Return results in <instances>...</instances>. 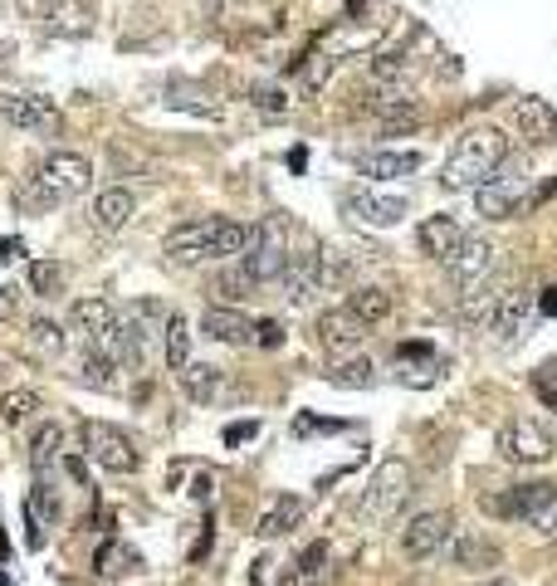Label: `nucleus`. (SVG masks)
Returning a JSON list of instances; mask_svg holds the SVG:
<instances>
[{
    "label": "nucleus",
    "mask_w": 557,
    "mask_h": 586,
    "mask_svg": "<svg viewBox=\"0 0 557 586\" xmlns=\"http://www.w3.org/2000/svg\"><path fill=\"white\" fill-rule=\"evenodd\" d=\"M201 333H206L211 343H225V347L255 343V323H249L240 308H225V303H211V308L201 313Z\"/></svg>",
    "instance_id": "6ab92c4d"
},
{
    "label": "nucleus",
    "mask_w": 557,
    "mask_h": 586,
    "mask_svg": "<svg viewBox=\"0 0 557 586\" xmlns=\"http://www.w3.org/2000/svg\"><path fill=\"white\" fill-rule=\"evenodd\" d=\"M84 449H88L94 465L108 469V475H138V465H142L132 435L118 431V425H108V421H88L84 425Z\"/></svg>",
    "instance_id": "6e6552de"
},
{
    "label": "nucleus",
    "mask_w": 557,
    "mask_h": 586,
    "mask_svg": "<svg viewBox=\"0 0 557 586\" xmlns=\"http://www.w3.org/2000/svg\"><path fill=\"white\" fill-rule=\"evenodd\" d=\"M508 156L514 152H508L504 128H470L450 146V162H446V172H440V186L446 191H480Z\"/></svg>",
    "instance_id": "7ed1b4c3"
},
{
    "label": "nucleus",
    "mask_w": 557,
    "mask_h": 586,
    "mask_svg": "<svg viewBox=\"0 0 557 586\" xmlns=\"http://www.w3.org/2000/svg\"><path fill=\"white\" fill-rule=\"evenodd\" d=\"M450 562L460 572H484V567H499V547L489 543V538H470V533H460V538H450Z\"/></svg>",
    "instance_id": "393cba45"
},
{
    "label": "nucleus",
    "mask_w": 557,
    "mask_h": 586,
    "mask_svg": "<svg viewBox=\"0 0 557 586\" xmlns=\"http://www.w3.org/2000/svg\"><path fill=\"white\" fill-rule=\"evenodd\" d=\"M538 313H543V318H557V289H548L538 299Z\"/></svg>",
    "instance_id": "8fccbe9b"
},
{
    "label": "nucleus",
    "mask_w": 557,
    "mask_h": 586,
    "mask_svg": "<svg viewBox=\"0 0 557 586\" xmlns=\"http://www.w3.org/2000/svg\"><path fill=\"white\" fill-rule=\"evenodd\" d=\"M464 64H454V54H440V78H454Z\"/></svg>",
    "instance_id": "3c124183"
},
{
    "label": "nucleus",
    "mask_w": 557,
    "mask_h": 586,
    "mask_svg": "<svg viewBox=\"0 0 557 586\" xmlns=\"http://www.w3.org/2000/svg\"><path fill=\"white\" fill-rule=\"evenodd\" d=\"M0 118L20 132H35V138H54L64 128V112L54 108V98L40 94H0Z\"/></svg>",
    "instance_id": "f8f14e48"
},
{
    "label": "nucleus",
    "mask_w": 557,
    "mask_h": 586,
    "mask_svg": "<svg viewBox=\"0 0 557 586\" xmlns=\"http://www.w3.org/2000/svg\"><path fill=\"white\" fill-rule=\"evenodd\" d=\"M255 104L265 108V112H283V108H289V98H283L279 88H259V94H255Z\"/></svg>",
    "instance_id": "49530a36"
},
{
    "label": "nucleus",
    "mask_w": 557,
    "mask_h": 586,
    "mask_svg": "<svg viewBox=\"0 0 557 586\" xmlns=\"http://www.w3.org/2000/svg\"><path fill=\"white\" fill-rule=\"evenodd\" d=\"M221 381H225V371L211 367V362H191L186 371H181V391H186L196 405H211L215 397H221Z\"/></svg>",
    "instance_id": "a878e982"
},
{
    "label": "nucleus",
    "mask_w": 557,
    "mask_h": 586,
    "mask_svg": "<svg viewBox=\"0 0 557 586\" xmlns=\"http://www.w3.org/2000/svg\"><path fill=\"white\" fill-rule=\"evenodd\" d=\"M333 431H347L343 421H318V415H299L293 421V435H333Z\"/></svg>",
    "instance_id": "a19ab883"
},
{
    "label": "nucleus",
    "mask_w": 557,
    "mask_h": 586,
    "mask_svg": "<svg viewBox=\"0 0 557 586\" xmlns=\"http://www.w3.org/2000/svg\"><path fill=\"white\" fill-rule=\"evenodd\" d=\"M396 381H401V387H430V381H436V371H430V362L426 367L401 362V367H396Z\"/></svg>",
    "instance_id": "79ce46f5"
},
{
    "label": "nucleus",
    "mask_w": 557,
    "mask_h": 586,
    "mask_svg": "<svg viewBox=\"0 0 557 586\" xmlns=\"http://www.w3.org/2000/svg\"><path fill=\"white\" fill-rule=\"evenodd\" d=\"M514 118L523 122V132H533V142H557V112L543 98H518Z\"/></svg>",
    "instance_id": "bb28decb"
},
{
    "label": "nucleus",
    "mask_w": 557,
    "mask_h": 586,
    "mask_svg": "<svg viewBox=\"0 0 557 586\" xmlns=\"http://www.w3.org/2000/svg\"><path fill=\"white\" fill-rule=\"evenodd\" d=\"M328 381L343 391H367V387H377V367L367 357H343V362L328 367Z\"/></svg>",
    "instance_id": "c85d7f7f"
},
{
    "label": "nucleus",
    "mask_w": 557,
    "mask_h": 586,
    "mask_svg": "<svg viewBox=\"0 0 557 586\" xmlns=\"http://www.w3.org/2000/svg\"><path fill=\"white\" fill-rule=\"evenodd\" d=\"M215 293H221V299H231V303H240V299H249V293H255V279H249L245 269L235 264V269H225V274L215 279Z\"/></svg>",
    "instance_id": "58836bf2"
},
{
    "label": "nucleus",
    "mask_w": 557,
    "mask_h": 586,
    "mask_svg": "<svg viewBox=\"0 0 557 586\" xmlns=\"http://www.w3.org/2000/svg\"><path fill=\"white\" fill-rule=\"evenodd\" d=\"M20 299H25V293H20L15 284H0V323H10L20 313Z\"/></svg>",
    "instance_id": "a18cd8bd"
},
{
    "label": "nucleus",
    "mask_w": 557,
    "mask_h": 586,
    "mask_svg": "<svg viewBox=\"0 0 557 586\" xmlns=\"http://www.w3.org/2000/svg\"><path fill=\"white\" fill-rule=\"evenodd\" d=\"M362 337H367V328H362V323L352 318L347 308H333V313H323V318H318V343H323L328 352L338 357V362L357 352Z\"/></svg>",
    "instance_id": "aec40b11"
},
{
    "label": "nucleus",
    "mask_w": 557,
    "mask_h": 586,
    "mask_svg": "<svg viewBox=\"0 0 557 586\" xmlns=\"http://www.w3.org/2000/svg\"><path fill=\"white\" fill-rule=\"evenodd\" d=\"M35 411H40V391H30V387H15L0 397V421L6 425H25Z\"/></svg>",
    "instance_id": "7c9ffc66"
},
{
    "label": "nucleus",
    "mask_w": 557,
    "mask_h": 586,
    "mask_svg": "<svg viewBox=\"0 0 557 586\" xmlns=\"http://www.w3.org/2000/svg\"><path fill=\"white\" fill-rule=\"evenodd\" d=\"M347 313L362 323V328H377V323L392 318V289L382 284H362L347 293Z\"/></svg>",
    "instance_id": "5701e85b"
},
{
    "label": "nucleus",
    "mask_w": 557,
    "mask_h": 586,
    "mask_svg": "<svg viewBox=\"0 0 557 586\" xmlns=\"http://www.w3.org/2000/svg\"><path fill=\"white\" fill-rule=\"evenodd\" d=\"M489 586H514V582H489Z\"/></svg>",
    "instance_id": "603ef678"
},
{
    "label": "nucleus",
    "mask_w": 557,
    "mask_h": 586,
    "mask_svg": "<svg viewBox=\"0 0 557 586\" xmlns=\"http://www.w3.org/2000/svg\"><path fill=\"white\" fill-rule=\"evenodd\" d=\"M255 435H259V421H235V425H225L221 440L235 449V445H245V440H255Z\"/></svg>",
    "instance_id": "c03bdc74"
},
{
    "label": "nucleus",
    "mask_w": 557,
    "mask_h": 586,
    "mask_svg": "<svg viewBox=\"0 0 557 586\" xmlns=\"http://www.w3.org/2000/svg\"><path fill=\"white\" fill-rule=\"evenodd\" d=\"M255 347H283V328L275 318H259L255 323Z\"/></svg>",
    "instance_id": "37998d69"
},
{
    "label": "nucleus",
    "mask_w": 557,
    "mask_h": 586,
    "mask_svg": "<svg viewBox=\"0 0 557 586\" xmlns=\"http://www.w3.org/2000/svg\"><path fill=\"white\" fill-rule=\"evenodd\" d=\"M249 240H255V225H240V220H225V216H201V220H186L167 235V259L172 264H201V259H231V254H245Z\"/></svg>",
    "instance_id": "f03ea898"
},
{
    "label": "nucleus",
    "mask_w": 557,
    "mask_h": 586,
    "mask_svg": "<svg viewBox=\"0 0 557 586\" xmlns=\"http://www.w3.org/2000/svg\"><path fill=\"white\" fill-rule=\"evenodd\" d=\"M60 445H64L60 425H40L35 445H30V465H35V479H50V465L60 459Z\"/></svg>",
    "instance_id": "c756f323"
},
{
    "label": "nucleus",
    "mask_w": 557,
    "mask_h": 586,
    "mask_svg": "<svg viewBox=\"0 0 557 586\" xmlns=\"http://www.w3.org/2000/svg\"><path fill=\"white\" fill-rule=\"evenodd\" d=\"M333 69H338V59L333 54H309L303 59V94H318V88H328V78H333Z\"/></svg>",
    "instance_id": "4c0bfd02"
},
{
    "label": "nucleus",
    "mask_w": 557,
    "mask_h": 586,
    "mask_svg": "<svg viewBox=\"0 0 557 586\" xmlns=\"http://www.w3.org/2000/svg\"><path fill=\"white\" fill-rule=\"evenodd\" d=\"M30 293H35V299H60L64 293V264L35 259V264H30Z\"/></svg>",
    "instance_id": "2f4dec72"
},
{
    "label": "nucleus",
    "mask_w": 557,
    "mask_h": 586,
    "mask_svg": "<svg viewBox=\"0 0 557 586\" xmlns=\"http://www.w3.org/2000/svg\"><path fill=\"white\" fill-rule=\"evenodd\" d=\"M406 200L401 196H382V191H367V186H352L343 191V216L362 230H392V225L406 220Z\"/></svg>",
    "instance_id": "9d476101"
},
{
    "label": "nucleus",
    "mask_w": 557,
    "mask_h": 586,
    "mask_svg": "<svg viewBox=\"0 0 557 586\" xmlns=\"http://www.w3.org/2000/svg\"><path fill=\"white\" fill-rule=\"evenodd\" d=\"M299 523H303V499H299V493H275V499L265 503V513H259L255 533L259 538H283L289 528H299Z\"/></svg>",
    "instance_id": "4be33fe9"
},
{
    "label": "nucleus",
    "mask_w": 557,
    "mask_h": 586,
    "mask_svg": "<svg viewBox=\"0 0 557 586\" xmlns=\"http://www.w3.org/2000/svg\"><path fill=\"white\" fill-rule=\"evenodd\" d=\"M533 318H538V293H533V289H504V293H499V303H494V313H489L494 343L499 347H518Z\"/></svg>",
    "instance_id": "9b49d317"
},
{
    "label": "nucleus",
    "mask_w": 557,
    "mask_h": 586,
    "mask_svg": "<svg viewBox=\"0 0 557 586\" xmlns=\"http://www.w3.org/2000/svg\"><path fill=\"white\" fill-rule=\"evenodd\" d=\"M553 455H557L553 431L528 421V415H518V421H508L499 431V459H508V465H548Z\"/></svg>",
    "instance_id": "1a4fd4ad"
},
{
    "label": "nucleus",
    "mask_w": 557,
    "mask_h": 586,
    "mask_svg": "<svg viewBox=\"0 0 557 586\" xmlns=\"http://www.w3.org/2000/svg\"><path fill=\"white\" fill-rule=\"evenodd\" d=\"M460 240H464V225L454 216H446V210H440V216H426V220H420V230H416V250L426 259H440V264L454 254V245H460Z\"/></svg>",
    "instance_id": "412c9836"
},
{
    "label": "nucleus",
    "mask_w": 557,
    "mask_h": 586,
    "mask_svg": "<svg viewBox=\"0 0 557 586\" xmlns=\"http://www.w3.org/2000/svg\"><path fill=\"white\" fill-rule=\"evenodd\" d=\"M426 166V156L411 152V146H372V152L357 156V172L372 176V182H401V176H416Z\"/></svg>",
    "instance_id": "a211bd4d"
},
{
    "label": "nucleus",
    "mask_w": 557,
    "mask_h": 586,
    "mask_svg": "<svg viewBox=\"0 0 557 586\" xmlns=\"http://www.w3.org/2000/svg\"><path fill=\"white\" fill-rule=\"evenodd\" d=\"M533 162L528 156H508L504 166H499L489 182L474 191V206H480V216L484 220H508L514 210L528 206V196H533Z\"/></svg>",
    "instance_id": "39448f33"
},
{
    "label": "nucleus",
    "mask_w": 557,
    "mask_h": 586,
    "mask_svg": "<svg viewBox=\"0 0 557 586\" xmlns=\"http://www.w3.org/2000/svg\"><path fill=\"white\" fill-rule=\"evenodd\" d=\"M480 509L489 518H508V523H533L543 533H553L557 523V484L538 479V484H514L504 493H484Z\"/></svg>",
    "instance_id": "20e7f679"
},
{
    "label": "nucleus",
    "mask_w": 557,
    "mask_h": 586,
    "mask_svg": "<svg viewBox=\"0 0 557 586\" xmlns=\"http://www.w3.org/2000/svg\"><path fill=\"white\" fill-rule=\"evenodd\" d=\"M289 259H293L289 254V225L275 216V220L255 225V240H249V250L240 254V269L255 279V289H259V284H275L283 269H289Z\"/></svg>",
    "instance_id": "0eeeda50"
},
{
    "label": "nucleus",
    "mask_w": 557,
    "mask_h": 586,
    "mask_svg": "<svg viewBox=\"0 0 557 586\" xmlns=\"http://www.w3.org/2000/svg\"><path fill=\"white\" fill-rule=\"evenodd\" d=\"M88 186H94V166H88V156L54 146V152H44L35 162V172L15 186V210H25V216H44V210L84 196Z\"/></svg>",
    "instance_id": "f257e3e1"
},
{
    "label": "nucleus",
    "mask_w": 557,
    "mask_h": 586,
    "mask_svg": "<svg viewBox=\"0 0 557 586\" xmlns=\"http://www.w3.org/2000/svg\"><path fill=\"white\" fill-rule=\"evenodd\" d=\"M162 347H167V367L181 377V371L191 367V323L181 318V313H172V318L162 323Z\"/></svg>",
    "instance_id": "cd10ccee"
},
{
    "label": "nucleus",
    "mask_w": 557,
    "mask_h": 586,
    "mask_svg": "<svg viewBox=\"0 0 557 586\" xmlns=\"http://www.w3.org/2000/svg\"><path fill=\"white\" fill-rule=\"evenodd\" d=\"M94 567L104 572V577H122V572H132V567H138V552H132L128 543H118V538H113V543L98 547Z\"/></svg>",
    "instance_id": "473e14b6"
},
{
    "label": "nucleus",
    "mask_w": 557,
    "mask_h": 586,
    "mask_svg": "<svg viewBox=\"0 0 557 586\" xmlns=\"http://www.w3.org/2000/svg\"><path fill=\"white\" fill-rule=\"evenodd\" d=\"M533 397L548 405V411H557V362H543L533 371Z\"/></svg>",
    "instance_id": "ea45409f"
},
{
    "label": "nucleus",
    "mask_w": 557,
    "mask_h": 586,
    "mask_svg": "<svg viewBox=\"0 0 557 586\" xmlns=\"http://www.w3.org/2000/svg\"><path fill=\"white\" fill-rule=\"evenodd\" d=\"M113 357H104V352H88L84 357V367H78V381H84V387H98V391H113L118 387V377H113Z\"/></svg>",
    "instance_id": "f704fd0d"
},
{
    "label": "nucleus",
    "mask_w": 557,
    "mask_h": 586,
    "mask_svg": "<svg viewBox=\"0 0 557 586\" xmlns=\"http://www.w3.org/2000/svg\"><path fill=\"white\" fill-rule=\"evenodd\" d=\"M88 10L84 6H74V0H64V6H50V30L54 35H84L88 30Z\"/></svg>",
    "instance_id": "72a5a7b5"
},
{
    "label": "nucleus",
    "mask_w": 557,
    "mask_h": 586,
    "mask_svg": "<svg viewBox=\"0 0 557 586\" xmlns=\"http://www.w3.org/2000/svg\"><path fill=\"white\" fill-rule=\"evenodd\" d=\"M494 264H499L494 240H489V235H464V240L454 245V254L446 259V274H450L454 289H470V284H480V279L494 274Z\"/></svg>",
    "instance_id": "4468645a"
},
{
    "label": "nucleus",
    "mask_w": 557,
    "mask_h": 586,
    "mask_svg": "<svg viewBox=\"0 0 557 586\" xmlns=\"http://www.w3.org/2000/svg\"><path fill=\"white\" fill-rule=\"evenodd\" d=\"M152 318H157L152 303H138L132 313H122V318H118V347H113V362H122V367H132V371L147 367V352H152V333H157Z\"/></svg>",
    "instance_id": "2eb2a0df"
},
{
    "label": "nucleus",
    "mask_w": 557,
    "mask_h": 586,
    "mask_svg": "<svg viewBox=\"0 0 557 586\" xmlns=\"http://www.w3.org/2000/svg\"><path fill=\"white\" fill-rule=\"evenodd\" d=\"M416 493V475L406 459H382L377 469H372L367 489H362V518H372V523H392L396 513L411 503Z\"/></svg>",
    "instance_id": "423d86ee"
},
{
    "label": "nucleus",
    "mask_w": 557,
    "mask_h": 586,
    "mask_svg": "<svg viewBox=\"0 0 557 586\" xmlns=\"http://www.w3.org/2000/svg\"><path fill=\"white\" fill-rule=\"evenodd\" d=\"M30 513L40 518V523H60V493L50 489V479H35V489H30V503H25Z\"/></svg>",
    "instance_id": "c9c22d12"
},
{
    "label": "nucleus",
    "mask_w": 557,
    "mask_h": 586,
    "mask_svg": "<svg viewBox=\"0 0 557 586\" xmlns=\"http://www.w3.org/2000/svg\"><path fill=\"white\" fill-rule=\"evenodd\" d=\"M279 289L283 299L293 303V308H303V303H313L318 293H328V279H323V250H303L289 259V269L279 274Z\"/></svg>",
    "instance_id": "f3484780"
},
{
    "label": "nucleus",
    "mask_w": 557,
    "mask_h": 586,
    "mask_svg": "<svg viewBox=\"0 0 557 586\" xmlns=\"http://www.w3.org/2000/svg\"><path fill=\"white\" fill-rule=\"evenodd\" d=\"M69 323H74V333L84 337L88 352L113 357V347H118V308H113L108 299H78Z\"/></svg>",
    "instance_id": "ddd939ff"
},
{
    "label": "nucleus",
    "mask_w": 557,
    "mask_h": 586,
    "mask_svg": "<svg viewBox=\"0 0 557 586\" xmlns=\"http://www.w3.org/2000/svg\"><path fill=\"white\" fill-rule=\"evenodd\" d=\"M191 493H196V503H211V493H215V479H211V475H196V489H191Z\"/></svg>",
    "instance_id": "09e8293b"
},
{
    "label": "nucleus",
    "mask_w": 557,
    "mask_h": 586,
    "mask_svg": "<svg viewBox=\"0 0 557 586\" xmlns=\"http://www.w3.org/2000/svg\"><path fill=\"white\" fill-rule=\"evenodd\" d=\"M15 259H25V240H0V264H15Z\"/></svg>",
    "instance_id": "de8ad7c7"
},
{
    "label": "nucleus",
    "mask_w": 557,
    "mask_h": 586,
    "mask_svg": "<svg viewBox=\"0 0 557 586\" xmlns=\"http://www.w3.org/2000/svg\"><path fill=\"white\" fill-rule=\"evenodd\" d=\"M30 343H35L44 357H60V352H64V343H69V337H64V328H60V323H50V318H35V323H30Z\"/></svg>",
    "instance_id": "e433bc0d"
},
{
    "label": "nucleus",
    "mask_w": 557,
    "mask_h": 586,
    "mask_svg": "<svg viewBox=\"0 0 557 586\" xmlns=\"http://www.w3.org/2000/svg\"><path fill=\"white\" fill-rule=\"evenodd\" d=\"M454 538V518L446 509H430V513H416L411 523L401 528V552L411 562H426L436 552H446V543Z\"/></svg>",
    "instance_id": "dca6fc26"
},
{
    "label": "nucleus",
    "mask_w": 557,
    "mask_h": 586,
    "mask_svg": "<svg viewBox=\"0 0 557 586\" xmlns=\"http://www.w3.org/2000/svg\"><path fill=\"white\" fill-rule=\"evenodd\" d=\"M132 210H138V200H132V191H122V186H108L94 196V225L108 235L122 230V225L132 220Z\"/></svg>",
    "instance_id": "b1692460"
}]
</instances>
